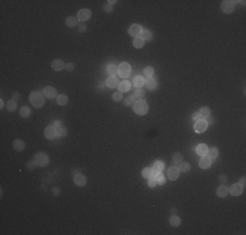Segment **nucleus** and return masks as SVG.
<instances>
[{
  "instance_id": "25",
  "label": "nucleus",
  "mask_w": 246,
  "mask_h": 235,
  "mask_svg": "<svg viewBox=\"0 0 246 235\" xmlns=\"http://www.w3.org/2000/svg\"><path fill=\"white\" fill-rule=\"evenodd\" d=\"M57 102H58V105H60V106L67 105L68 103V97L65 95V94H60V95L57 97Z\"/></svg>"
},
{
  "instance_id": "37",
  "label": "nucleus",
  "mask_w": 246,
  "mask_h": 235,
  "mask_svg": "<svg viewBox=\"0 0 246 235\" xmlns=\"http://www.w3.org/2000/svg\"><path fill=\"white\" fill-rule=\"evenodd\" d=\"M155 180H156V183L164 184L165 183V176L162 175V173H159V174H156L155 175Z\"/></svg>"
},
{
  "instance_id": "27",
  "label": "nucleus",
  "mask_w": 246,
  "mask_h": 235,
  "mask_svg": "<svg viewBox=\"0 0 246 235\" xmlns=\"http://www.w3.org/2000/svg\"><path fill=\"white\" fill-rule=\"evenodd\" d=\"M144 85V77L143 76H136L135 79H134V86H136V88H140V86Z\"/></svg>"
},
{
  "instance_id": "16",
  "label": "nucleus",
  "mask_w": 246,
  "mask_h": 235,
  "mask_svg": "<svg viewBox=\"0 0 246 235\" xmlns=\"http://www.w3.org/2000/svg\"><path fill=\"white\" fill-rule=\"evenodd\" d=\"M164 167H165V165H164V162H161V161H156L155 163H153V171H155V174H159V173H162V170H164Z\"/></svg>"
},
{
  "instance_id": "48",
  "label": "nucleus",
  "mask_w": 246,
  "mask_h": 235,
  "mask_svg": "<svg viewBox=\"0 0 246 235\" xmlns=\"http://www.w3.org/2000/svg\"><path fill=\"white\" fill-rule=\"evenodd\" d=\"M148 186H149L151 188H153V187H155V186H156V180H155V179H153V178H151V179H149V181H148Z\"/></svg>"
},
{
  "instance_id": "34",
  "label": "nucleus",
  "mask_w": 246,
  "mask_h": 235,
  "mask_svg": "<svg viewBox=\"0 0 246 235\" xmlns=\"http://www.w3.org/2000/svg\"><path fill=\"white\" fill-rule=\"evenodd\" d=\"M108 72L111 76H115V73H118V67L115 64H109L108 65Z\"/></svg>"
},
{
  "instance_id": "30",
  "label": "nucleus",
  "mask_w": 246,
  "mask_h": 235,
  "mask_svg": "<svg viewBox=\"0 0 246 235\" xmlns=\"http://www.w3.org/2000/svg\"><path fill=\"white\" fill-rule=\"evenodd\" d=\"M179 171H183V173H187V171L191 170V166H190L189 162H182L181 165H179Z\"/></svg>"
},
{
  "instance_id": "45",
  "label": "nucleus",
  "mask_w": 246,
  "mask_h": 235,
  "mask_svg": "<svg viewBox=\"0 0 246 235\" xmlns=\"http://www.w3.org/2000/svg\"><path fill=\"white\" fill-rule=\"evenodd\" d=\"M219 179H220V183L221 184H225L226 181H228V178H226L225 175H220V176H219Z\"/></svg>"
},
{
  "instance_id": "4",
  "label": "nucleus",
  "mask_w": 246,
  "mask_h": 235,
  "mask_svg": "<svg viewBox=\"0 0 246 235\" xmlns=\"http://www.w3.org/2000/svg\"><path fill=\"white\" fill-rule=\"evenodd\" d=\"M35 163L38 165V166H47L48 165V156L46 153H38L37 156H35Z\"/></svg>"
},
{
  "instance_id": "21",
  "label": "nucleus",
  "mask_w": 246,
  "mask_h": 235,
  "mask_svg": "<svg viewBox=\"0 0 246 235\" xmlns=\"http://www.w3.org/2000/svg\"><path fill=\"white\" fill-rule=\"evenodd\" d=\"M182 162H183V156L181 153L173 154V163H174V166H179Z\"/></svg>"
},
{
  "instance_id": "8",
  "label": "nucleus",
  "mask_w": 246,
  "mask_h": 235,
  "mask_svg": "<svg viewBox=\"0 0 246 235\" xmlns=\"http://www.w3.org/2000/svg\"><path fill=\"white\" fill-rule=\"evenodd\" d=\"M207 127H208V123H207L206 120L200 119V120H198V122L195 123V125H194V129H195V132L202 133V132H204V131L207 129Z\"/></svg>"
},
{
  "instance_id": "46",
  "label": "nucleus",
  "mask_w": 246,
  "mask_h": 235,
  "mask_svg": "<svg viewBox=\"0 0 246 235\" xmlns=\"http://www.w3.org/2000/svg\"><path fill=\"white\" fill-rule=\"evenodd\" d=\"M74 68H75V65L72 64V63H68V64H65V69H67V71H74Z\"/></svg>"
},
{
  "instance_id": "22",
  "label": "nucleus",
  "mask_w": 246,
  "mask_h": 235,
  "mask_svg": "<svg viewBox=\"0 0 246 235\" xmlns=\"http://www.w3.org/2000/svg\"><path fill=\"white\" fill-rule=\"evenodd\" d=\"M144 97H145L144 90H142L140 88H138L135 90V93H134V98H135V101H142V99H144Z\"/></svg>"
},
{
  "instance_id": "11",
  "label": "nucleus",
  "mask_w": 246,
  "mask_h": 235,
  "mask_svg": "<svg viewBox=\"0 0 246 235\" xmlns=\"http://www.w3.org/2000/svg\"><path fill=\"white\" fill-rule=\"evenodd\" d=\"M128 33H130L132 37H140V34H142V26L138 25V24H134V25L130 26V29H128Z\"/></svg>"
},
{
  "instance_id": "53",
  "label": "nucleus",
  "mask_w": 246,
  "mask_h": 235,
  "mask_svg": "<svg viewBox=\"0 0 246 235\" xmlns=\"http://www.w3.org/2000/svg\"><path fill=\"white\" fill-rule=\"evenodd\" d=\"M108 3H109V4H111V5H114V4L117 3V0H109Z\"/></svg>"
},
{
  "instance_id": "40",
  "label": "nucleus",
  "mask_w": 246,
  "mask_h": 235,
  "mask_svg": "<svg viewBox=\"0 0 246 235\" xmlns=\"http://www.w3.org/2000/svg\"><path fill=\"white\" fill-rule=\"evenodd\" d=\"M136 101H135V98H134V95H131V97H127V98L125 99V105L126 106H134V103H135Z\"/></svg>"
},
{
  "instance_id": "20",
  "label": "nucleus",
  "mask_w": 246,
  "mask_h": 235,
  "mask_svg": "<svg viewBox=\"0 0 246 235\" xmlns=\"http://www.w3.org/2000/svg\"><path fill=\"white\" fill-rule=\"evenodd\" d=\"M196 153L199 154V156H206V154H208V148H207L206 144H200L196 146Z\"/></svg>"
},
{
  "instance_id": "43",
  "label": "nucleus",
  "mask_w": 246,
  "mask_h": 235,
  "mask_svg": "<svg viewBox=\"0 0 246 235\" xmlns=\"http://www.w3.org/2000/svg\"><path fill=\"white\" fill-rule=\"evenodd\" d=\"M192 119L195 120V122H198V120H200V119H202L200 114H199V112H194V114H192Z\"/></svg>"
},
{
  "instance_id": "33",
  "label": "nucleus",
  "mask_w": 246,
  "mask_h": 235,
  "mask_svg": "<svg viewBox=\"0 0 246 235\" xmlns=\"http://www.w3.org/2000/svg\"><path fill=\"white\" fill-rule=\"evenodd\" d=\"M140 38H142L143 41H151V39H152V34H151L149 30H144V31H142Z\"/></svg>"
},
{
  "instance_id": "23",
  "label": "nucleus",
  "mask_w": 246,
  "mask_h": 235,
  "mask_svg": "<svg viewBox=\"0 0 246 235\" xmlns=\"http://www.w3.org/2000/svg\"><path fill=\"white\" fill-rule=\"evenodd\" d=\"M143 176L147 179H151V178H155V171H153V169H149V167H145L144 170H143Z\"/></svg>"
},
{
  "instance_id": "3",
  "label": "nucleus",
  "mask_w": 246,
  "mask_h": 235,
  "mask_svg": "<svg viewBox=\"0 0 246 235\" xmlns=\"http://www.w3.org/2000/svg\"><path fill=\"white\" fill-rule=\"evenodd\" d=\"M131 73V65L128 64V63L123 62L121 63V64L118 65V74L122 77V79H126V77H128Z\"/></svg>"
},
{
  "instance_id": "31",
  "label": "nucleus",
  "mask_w": 246,
  "mask_h": 235,
  "mask_svg": "<svg viewBox=\"0 0 246 235\" xmlns=\"http://www.w3.org/2000/svg\"><path fill=\"white\" fill-rule=\"evenodd\" d=\"M65 24H67V26H71V28H74V26L77 25V18L76 17H67V20H65Z\"/></svg>"
},
{
  "instance_id": "47",
  "label": "nucleus",
  "mask_w": 246,
  "mask_h": 235,
  "mask_svg": "<svg viewBox=\"0 0 246 235\" xmlns=\"http://www.w3.org/2000/svg\"><path fill=\"white\" fill-rule=\"evenodd\" d=\"M104 9L106 12H110V11H113V5H111V4H105L104 5Z\"/></svg>"
},
{
  "instance_id": "28",
  "label": "nucleus",
  "mask_w": 246,
  "mask_h": 235,
  "mask_svg": "<svg viewBox=\"0 0 246 235\" xmlns=\"http://www.w3.org/2000/svg\"><path fill=\"white\" fill-rule=\"evenodd\" d=\"M170 225H172V226H179V225H181V218H179L178 215L173 214L172 217H170Z\"/></svg>"
},
{
  "instance_id": "17",
  "label": "nucleus",
  "mask_w": 246,
  "mask_h": 235,
  "mask_svg": "<svg viewBox=\"0 0 246 235\" xmlns=\"http://www.w3.org/2000/svg\"><path fill=\"white\" fill-rule=\"evenodd\" d=\"M130 88H131V84L127 81V80L119 82V85H118V89H119V91H121V93H123V91H128V90H130Z\"/></svg>"
},
{
  "instance_id": "49",
  "label": "nucleus",
  "mask_w": 246,
  "mask_h": 235,
  "mask_svg": "<svg viewBox=\"0 0 246 235\" xmlns=\"http://www.w3.org/2000/svg\"><path fill=\"white\" fill-rule=\"evenodd\" d=\"M54 127H55V128H60V127H63V123L60 122V120H57V122L54 123Z\"/></svg>"
},
{
  "instance_id": "7",
  "label": "nucleus",
  "mask_w": 246,
  "mask_h": 235,
  "mask_svg": "<svg viewBox=\"0 0 246 235\" xmlns=\"http://www.w3.org/2000/svg\"><path fill=\"white\" fill-rule=\"evenodd\" d=\"M221 9H223L224 13H232L233 9H234V1H230V0H225L221 3Z\"/></svg>"
},
{
  "instance_id": "41",
  "label": "nucleus",
  "mask_w": 246,
  "mask_h": 235,
  "mask_svg": "<svg viewBox=\"0 0 246 235\" xmlns=\"http://www.w3.org/2000/svg\"><path fill=\"white\" fill-rule=\"evenodd\" d=\"M58 136H60V137H64V136H67V129H65L64 127H60V128H58Z\"/></svg>"
},
{
  "instance_id": "39",
  "label": "nucleus",
  "mask_w": 246,
  "mask_h": 235,
  "mask_svg": "<svg viewBox=\"0 0 246 235\" xmlns=\"http://www.w3.org/2000/svg\"><path fill=\"white\" fill-rule=\"evenodd\" d=\"M16 107H17V105H16V101H14V99L8 101V103H7V108H8L9 111H14L16 110Z\"/></svg>"
},
{
  "instance_id": "29",
  "label": "nucleus",
  "mask_w": 246,
  "mask_h": 235,
  "mask_svg": "<svg viewBox=\"0 0 246 235\" xmlns=\"http://www.w3.org/2000/svg\"><path fill=\"white\" fill-rule=\"evenodd\" d=\"M132 45H134V47H136V48H142L143 46H144V41H143L140 37H136L135 39H134Z\"/></svg>"
},
{
  "instance_id": "38",
  "label": "nucleus",
  "mask_w": 246,
  "mask_h": 235,
  "mask_svg": "<svg viewBox=\"0 0 246 235\" xmlns=\"http://www.w3.org/2000/svg\"><path fill=\"white\" fill-rule=\"evenodd\" d=\"M153 73H155V69L152 68V67H145L144 68V76L147 77H152L153 76Z\"/></svg>"
},
{
  "instance_id": "14",
  "label": "nucleus",
  "mask_w": 246,
  "mask_h": 235,
  "mask_svg": "<svg viewBox=\"0 0 246 235\" xmlns=\"http://www.w3.org/2000/svg\"><path fill=\"white\" fill-rule=\"evenodd\" d=\"M51 67L54 71H62L63 68H65V64L63 63V60L58 59V60H54V62L51 63Z\"/></svg>"
},
{
  "instance_id": "2",
  "label": "nucleus",
  "mask_w": 246,
  "mask_h": 235,
  "mask_svg": "<svg viewBox=\"0 0 246 235\" xmlns=\"http://www.w3.org/2000/svg\"><path fill=\"white\" fill-rule=\"evenodd\" d=\"M134 111H135L138 115H145L148 112V105L144 99L142 101H136L134 103Z\"/></svg>"
},
{
  "instance_id": "51",
  "label": "nucleus",
  "mask_w": 246,
  "mask_h": 235,
  "mask_svg": "<svg viewBox=\"0 0 246 235\" xmlns=\"http://www.w3.org/2000/svg\"><path fill=\"white\" fill-rule=\"evenodd\" d=\"M12 97H13V99H14V101H16L17 98H20V93H17V91H16V93H13V94H12Z\"/></svg>"
},
{
  "instance_id": "5",
  "label": "nucleus",
  "mask_w": 246,
  "mask_h": 235,
  "mask_svg": "<svg viewBox=\"0 0 246 235\" xmlns=\"http://www.w3.org/2000/svg\"><path fill=\"white\" fill-rule=\"evenodd\" d=\"M45 136H46V139H48V140H54L55 137L58 136V129L54 127V125H48V127H46V129H45Z\"/></svg>"
},
{
  "instance_id": "36",
  "label": "nucleus",
  "mask_w": 246,
  "mask_h": 235,
  "mask_svg": "<svg viewBox=\"0 0 246 235\" xmlns=\"http://www.w3.org/2000/svg\"><path fill=\"white\" fill-rule=\"evenodd\" d=\"M199 114H200L202 118H209V115H211V111H209L208 107H202V110L199 111Z\"/></svg>"
},
{
  "instance_id": "50",
  "label": "nucleus",
  "mask_w": 246,
  "mask_h": 235,
  "mask_svg": "<svg viewBox=\"0 0 246 235\" xmlns=\"http://www.w3.org/2000/svg\"><path fill=\"white\" fill-rule=\"evenodd\" d=\"M52 193H54V195H57V196H58V195H59V193H60V190H59V188H58V187H55L54 190H52Z\"/></svg>"
},
{
  "instance_id": "6",
  "label": "nucleus",
  "mask_w": 246,
  "mask_h": 235,
  "mask_svg": "<svg viewBox=\"0 0 246 235\" xmlns=\"http://www.w3.org/2000/svg\"><path fill=\"white\" fill-rule=\"evenodd\" d=\"M92 17V12L89 9H80L77 12V20L79 21H88Z\"/></svg>"
},
{
  "instance_id": "12",
  "label": "nucleus",
  "mask_w": 246,
  "mask_h": 235,
  "mask_svg": "<svg viewBox=\"0 0 246 235\" xmlns=\"http://www.w3.org/2000/svg\"><path fill=\"white\" fill-rule=\"evenodd\" d=\"M43 95L47 97V98H50V99L55 98V97H58L57 89H55L54 86H46L45 90H43Z\"/></svg>"
},
{
  "instance_id": "1",
  "label": "nucleus",
  "mask_w": 246,
  "mask_h": 235,
  "mask_svg": "<svg viewBox=\"0 0 246 235\" xmlns=\"http://www.w3.org/2000/svg\"><path fill=\"white\" fill-rule=\"evenodd\" d=\"M30 102L34 107H42L43 103H45V95L41 91H33L30 94Z\"/></svg>"
},
{
  "instance_id": "26",
  "label": "nucleus",
  "mask_w": 246,
  "mask_h": 235,
  "mask_svg": "<svg viewBox=\"0 0 246 235\" xmlns=\"http://www.w3.org/2000/svg\"><path fill=\"white\" fill-rule=\"evenodd\" d=\"M13 146L17 152H21V150L25 149V142H24L22 140H16V141L13 142Z\"/></svg>"
},
{
  "instance_id": "52",
  "label": "nucleus",
  "mask_w": 246,
  "mask_h": 235,
  "mask_svg": "<svg viewBox=\"0 0 246 235\" xmlns=\"http://www.w3.org/2000/svg\"><path fill=\"white\" fill-rule=\"evenodd\" d=\"M245 183H246V179L245 178H241V180H240V184L242 186V187H245Z\"/></svg>"
},
{
  "instance_id": "32",
  "label": "nucleus",
  "mask_w": 246,
  "mask_h": 235,
  "mask_svg": "<svg viewBox=\"0 0 246 235\" xmlns=\"http://www.w3.org/2000/svg\"><path fill=\"white\" fill-rule=\"evenodd\" d=\"M208 156L211 157L212 159L217 158V156H219V149H217V148H211V149H208Z\"/></svg>"
},
{
  "instance_id": "15",
  "label": "nucleus",
  "mask_w": 246,
  "mask_h": 235,
  "mask_svg": "<svg viewBox=\"0 0 246 235\" xmlns=\"http://www.w3.org/2000/svg\"><path fill=\"white\" fill-rule=\"evenodd\" d=\"M106 85H108L109 88H117V86L119 85V81L115 76H110L108 80H106Z\"/></svg>"
},
{
  "instance_id": "9",
  "label": "nucleus",
  "mask_w": 246,
  "mask_h": 235,
  "mask_svg": "<svg viewBox=\"0 0 246 235\" xmlns=\"http://www.w3.org/2000/svg\"><path fill=\"white\" fill-rule=\"evenodd\" d=\"M228 192H229L230 195H233V196H238V195H241V193L243 192V187L241 186V184L236 183V184H233V186H230V188L228 190Z\"/></svg>"
},
{
  "instance_id": "19",
  "label": "nucleus",
  "mask_w": 246,
  "mask_h": 235,
  "mask_svg": "<svg viewBox=\"0 0 246 235\" xmlns=\"http://www.w3.org/2000/svg\"><path fill=\"white\" fill-rule=\"evenodd\" d=\"M145 86H147L148 89H151V90H153V89L157 88V81H156L153 77H148V79L145 80Z\"/></svg>"
},
{
  "instance_id": "44",
  "label": "nucleus",
  "mask_w": 246,
  "mask_h": 235,
  "mask_svg": "<svg viewBox=\"0 0 246 235\" xmlns=\"http://www.w3.org/2000/svg\"><path fill=\"white\" fill-rule=\"evenodd\" d=\"M77 29H79L80 33H84V31H87V26L84 25V24H79V26H77Z\"/></svg>"
},
{
  "instance_id": "10",
  "label": "nucleus",
  "mask_w": 246,
  "mask_h": 235,
  "mask_svg": "<svg viewBox=\"0 0 246 235\" xmlns=\"http://www.w3.org/2000/svg\"><path fill=\"white\" fill-rule=\"evenodd\" d=\"M178 175H179V169L177 166H172L168 170V178L170 180H177L178 179Z\"/></svg>"
},
{
  "instance_id": "24",
  "label": "nucleus",
  "mask_w": 246,
  "mask_h": 235,
  "mask_svg": "<svg viewBox=\"0 0 246 235\" xmlns=\"http://www.w3.org/2000/svg\"><path fill=\"white\" fill-rule=\"evenodd\" d=\"M216 193H217L219 197H225L226 195H228V188L224 186V184H221L220 187L217 188V191H216Z\"/></svg>"
},
{
  "instance_id": "42",
  "label": "nucleus",
  "mask_w": 246,
  "mask_h": 235,
  "mask_svg": "<svg viewBox=\"0 0 246 235\" xmlns=\"http://www.w3.org/2000/svg\"><path fill=\"white\" fill-rule=\"evenodd\" d=\"M113 99L115 101V102H119V101H122V93H121V91H118V93L113 94Z\"/></svg>"
},
{
  "instance_id": "13",
  "label": "nucleus",
  "mask_w": 246,
  "mask_h": 235,
  "mask_svg": "<svg viewBox=\"0 0 246 235\" xmlns=\"http://www.w3.org/2000/svg\"><path fill=\"white\" fill-rule=\"evenodd\" d=\"M211 163H212V158H211L208 154H206V156L202 157L200 162H199V166H200L202 169H208V167L211 166Z\"/></svg>"
},
{
  "instance_id": "18",
  "label": "nucleus",
  "mask_w": 246,
  "mask_h": 235,
  "mask_svg": "<svg viewBox=\"0 0 246 235\" xmlns=\"http://www.w3.org/2000/svg\"><path fill=\"white\" fill-rule=\"evenodd\" d=\"M74 181L77 184V186L81 187V186H85V184H87V178H85L84 175H81V174H77V175L74 178Z\"/></svg>"
},
{
  "instance_id": "35",
  "label": "nucleus",
  "mask_w": 246,
  "mask_h": 235,
  "mask_svg": "<svg viewBox=\"0 0 246 235\" xmlns=\"http://www.w3.org/2000/svg\"><path fill=\"white\" fill-rule=\"evenodd\" d=\"M20 115L22 116V118H29V115H30V108L26 107V106L21 107V110H20Z\"/></svg>"
},
{
  "instance_id": "54",
  "label": "nucleus",
  "mask_w": 246,
  "mask_h": 235,
  "mask_svg": "<svg viewBox=\"0 0 246 235\" xmlns=\"http://www.w3.org/2000/svg\"><path fill=\"white\" fill-rule=\"evenodd\" d=\"M0 106H1V107H4V101H3V99L0 101Z\"/></svg>"
}]
</instances>
